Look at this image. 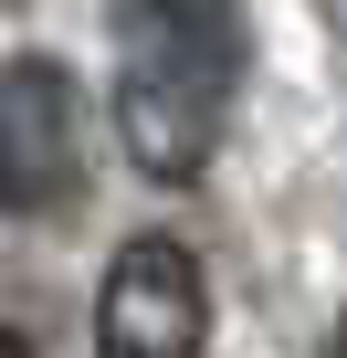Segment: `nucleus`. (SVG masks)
<instances>
[{
    "mask_svg": "<svg viewBox=\"0 0 347 358\" xmlns=\"http://www.w3.org/2000/svg\"><path fill=\"white\" fill-rule=\"evenodd\" d=\"M326 358H347V316H337V348H326Z\"/></svg>",
    "mask_w": 347,
    "mask_h": 358,
    "instance_id": "39448f33",
    "label": "nucleus"
},
{
    "mask_svg": "<svg viewBox=\"0 0 347 358\" xmlns=\"http://www.w3.org/2000/svg\"><path fill=\"white\" fill-rule=\"evenodd\" d=\"M0 358H32V348H22V337H11V327H0Z\"/></svg>",
    "mask_w": 347,
    "mask_h": 358,
    "instance_id": "20e7f679",
    "label": "nucleus"
},
{
    "mask_svg": "<svg viewBox=\"0 0 347 358\" xmlns=\"http://www.w3.org/2000/svg\"><path fill=\"white\" fill-rule=\"evenodd\" d=\"M84 158H95L84 85L53 53L0 64V211H32V222L74 211L84 201Z\"/></svg>",
    "mask_w": 347,
    "mask_h": 358,
    "instance_id": "f03ea898",
    "label": "nucleus"
},
{
    "mask_svg": "<svg viewBox=\"0 0 347 358\" xmlns=\"http://www.w3.org/2000/svg\"><path fill=\"white\" fill-rule=\"evenodd\" d=\"M116 148L147 179H200L242 85V22L232 0H116Z\"/></svg>",
    "mask_w": 347,
    "mask_h": 358,
    "instance_id": "f257e3e1",
    "label": "nucleus"
},
{
    "mask_svg": "<svg viewBox=\"0 0 347 358\" xmlns=\"http://www.w3.org/2000/svg\"><path fill=\"white\" fill-rule=\"evenodd\" d=\"M200 337H211L200 253L168 232L116 243V264L95 285V358H200Z\"/></svg>",
    "mask_w": 347,
    "mask_h": 358,
    "instance_id": "7ed1b4c3",
    "label": "nucleus"
}]
</instances>
